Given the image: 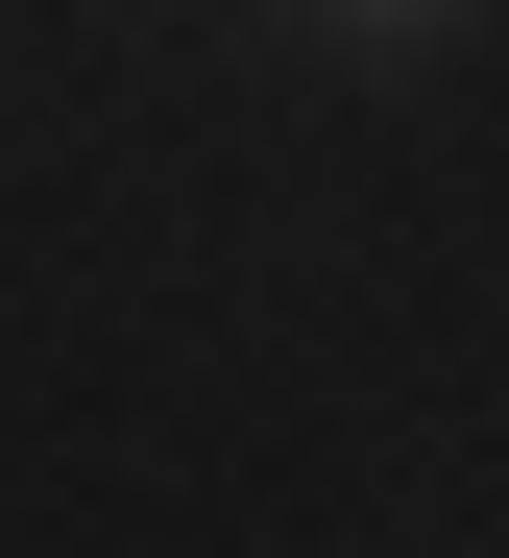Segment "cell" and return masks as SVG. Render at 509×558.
I'll return each instance as SVG.
<instances>
[{
  "label": "cell",
  "mask_w": 509,
  "mask_h": 558,
  "mask_svg": "<svg viewBox=\"0 0 509 558\" xmlns=\"http://www.w3.org/2000/svg\"><path fill=\"white\" fill-rule=\"evenodd\" d=\"M461 25V0H340V49H437Z\"/></svg>",
  "instance_id": "1"
}]
</instances>
